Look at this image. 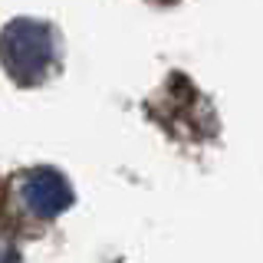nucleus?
I'll return each mask as SVG.
<instances>
[{
	"mask_svg": "<svg viewBox=\"0 0 263 263\" xmlns=\"http://www.w3.org/2000/svg\"><path fill=\"white\" fill-rule=\"evenodd\" d=\"M53 56H56V36L43 20L16 16L0 33V63L23 86L43 79L53 66Z\"/></svg>",
	"mask_w": 263,
	"mask_h": 263,
	"instance_id": "obj_1",
	"label": "nucleus"
},
{
	"mask_svg": "<svg viewBox=\"0 0 263 263\" xmlns=\"http://www.w3.org/2000/svg\"><path fill=\"white\" fill-rule=\"evenodd\" d=\"M23 208L40 220H53L72 204V187L56 168H33L20 181Z\"/></svg>",
	"mask_w": 263,
	"mask_h": 263,
	"instance_id": "obj_2",
	"label": "nucleus"
},
{
	"mask_svg": "<svg viewBox=\"0 0 263 263\" xmlns=\"http://www.w3.org/2000/svg\"><path fill=\"white\" fill-rule=\"evenodd\" d=\"M0 263H16V250H13V243L0 240Z\"/></svg>",
	"mask_w": 263,
	"mask_h": 263,
	"instance_id": "obj_3",
	"label": "nucleus"
}]
</instances>
